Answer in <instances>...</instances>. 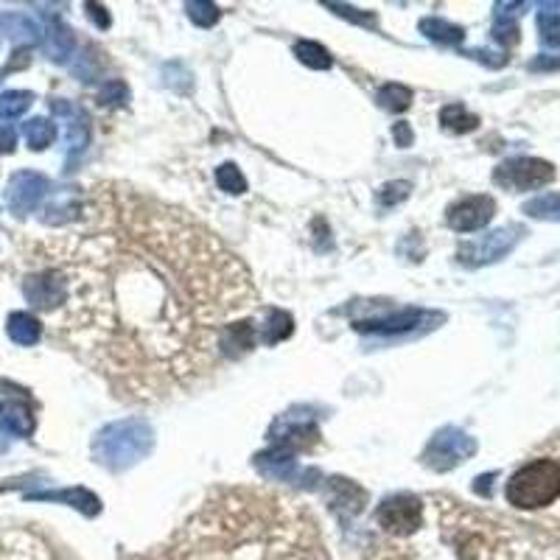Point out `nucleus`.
<instances>
[{"label":"nucleus","instance_id":"nucleus-4","mask_svg":"<svg viewBox=\"0 0 560 560\" xmlns=\"http://www.w3.org/2000/svg\"><path fill=\"white\" fill-rule=\"evenodd\" d=\"M493 180L507 191H535V188L555 180V166L546 160H535V157H518V160H507L496 168Z\"/></svg>","mask_w":560,"mask_h":560},{"label":"nucleus","instance_id":"nucleus-8","mask_svg":"<svg viewBox=\"0 0 560 560\" xmlns=\"http://www.w3.org/2000/svg\"><path fill=\"white\" fill-rule=\"evenodd\" d=\"M552 12H541V31H544V40L552 45H560V6H549Z\"/></svg>","mask_w":560,"mask_h":560},{"label":"nucleus","instance_id":"nucleus-7","mask_svg":"<svg viewBox=\"0 0 560 560\" xmlns=\"http://www.w3.org/2000/svg\"><path fill=\"white\" fill-rule=\"evenodd\" d=\"M524 210H527L530 216H535V219H552V222H560V194L538 196V199L530 202Z\"/></svg>","mask_w":560,"mask_h":560},{"label":"nucleus","instance_id":"nucleus-2","mask_svg":"<svg viewBox=\"0 0 560 560\" xmlns=\"http://www.w3.org/2000/svg\"><path fill=\"white\" fill-rule=\"evenodd\" d=\"M129 560H331L311 504L255 482L216 485L177 530Z\"/></svg>","mask_w":560,"mask_h":560},{"label":"nucleus","instance_id":"nucleus-1","mask_svg":"<svg viewBox=\"0 0 560 560\" xmlns=\"http://www.w3.org/2000/svg\"><path fill=\"white\" fill-rule=\"evenodd\" d=\"M23 292L51 342L132 406L194 392L258 342L244 258L194 213L121 180L87 185L34 241Z\"/></svg>","mask_w":560,"mask_h":560},{"label":"nucleus","instance_id":"nucleus-6","mask_svg":"<svg viewBox=\"0 0 560 560\" xmlns=\"http://www.w3.org/2000/svg\"><path fill=\"white\" fill-rule=\"evenodd\" d=\"M40 325L42 322L28 317V314H14L12 320H9V334H12L17 342H34L42 331Z\"/></svg>","mask_w":560,"mask_h":560},{"label":"nucleus","instance_id":"nucleus-3","mask_svg":"<svg viewBox=\"0 0 560 560\" xmlns=\"http://www.w3.org/2000/svg\"><path fill=\"white\" fill-rule=\"evenodd\" d=\"M504 502L518 513H541L560 502V460L535 457L524 462L504 485Z\"/></svg>","mask_w":560,"mask_h":560},{"label":"nucleus","instance_id":"nucleus-5","mask_svg":"<svg viewBox=\"0 0 560 560\" xmlns=\"http://www.w3.org/2000/svg\"><path fill=\"white\" fill-rule=\"evenodd\" d=\"M493 213H496V202L490 196H471L448 210V222L457 230H476V227L488 224Z\"/></svg>","mask_w":560,"mask_h":560}]
</instances>
